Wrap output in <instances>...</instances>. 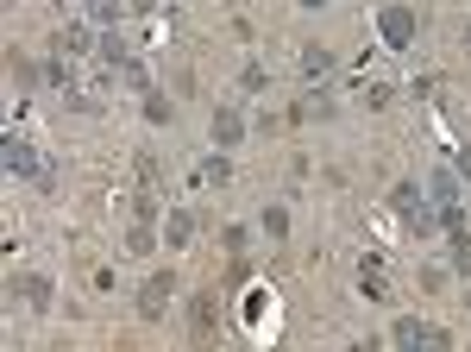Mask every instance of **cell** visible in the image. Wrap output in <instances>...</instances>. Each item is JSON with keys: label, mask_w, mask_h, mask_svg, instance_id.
<instances>
[{"label": "cell", "mask_w": 471, "mask_h": 352, "mask_svg": "<svg viewBox=\"0 0 471 352\" xmlns=\"http://www.w3.org/2000/svg\"><path fill=\"white\" fill-rule=\"evenodd\" d=\"M6 302H25V309H51L57 302V283L44 271H13L6 277Z\"/></svg>", "instance_id": "obj_1"}, {"label": "cell", "mask_w": 471, "mask_h": 352, "mask_svg": "<svg viewBox=\"0 0 471 352\" xmlns=\"http://www.w3.org/2000/svg\"><path fill=\"white\" fill-rule=\"evenodd\" d=\"M170 296H176V271H151V277L138 283V321H164Z\"/></svg>", "instance_id": "obj_2"}, {"label": "cell", "mask_w": 471, "mask_h": 352, "mask_svg": "<svg viewBox=\"0 0 471 352\" xmlns=\"http://www.w3.org/2000/svg\"><path fill=\"white\" fill-rule=\"evenodd\" d=\"M377 38H383L390 51H409V44H415V6H383V13H377Z\"/></svg>", "instance_id": "obj_3"}, {"label": "cell", "mask_w": 471, "mask_h": 352, "mask_svg": "<svg viewBox=\"0 0 471 352\" xmlns=\"http://www.w3.org/2000/svg\"><path fill=\"white\" fill-rule=\"evenodd\" d=\"M0 170H6L13 183L38 176V145H25V138H6V145H0Z\"/></svg>", "instance_id": "obj_4"}, {"label": "cell", "mask_w": 471, "mask_h": 352, "mask_svg": "<svg viewBox=\"0 0 471 352\" xmlns=\"http://www.w3.org/2000/svg\"><path fill=\"white\" fill-rule=\"evenodd\" d=\"M208 132H214V145H221V151H233L239 138H245V114H239L233 101H221V108L208 114Z\"/></svg>", "instance_id": "obj_5"}, {"label": "cell", "mask_w": 471, "mask_h": 352, "mask_svg": "<svg viewBox=\"0 0 471 352\" xmlns=\"http://www.w3.org/2000/svg\"><path fill=\"white\" fill-rule=\"evenodd\" d=\"M214 321H221V290H195V302H189V334L208 340Z\"/></svg>", "instance_id": "obj_6"}, {"label": "cell", "mask_w": 471, "mask_h": 352, "mask_svg": "<svg viewBox=\"0 0 471 352\" xmlns=\"http://www.w3.org/2000/svg\"><path fill=\"white\" fill-rule=\"evenodd\" d=\"M239 315H245V334H251V340H264V315H277V296H270V290H251Z\"/></svg>", "instance_id": "obj_7"}, {"label": "cell", "mask_w": 471, "mask_h": 352, "mask_svg": "<svg viewBox=\"0 0 471 352\" xmlns=\"http://www.w3.org/2000/svg\"><path fill=\"white\" fill-rule=\"evenodd\" d=\"M95 57H101L108 70H126V63H132V44L119 38V25H108V32H95Z\"/></svg>", "instance_id": "obj_8"}, {"label": "cell", "mask_w": 471, "mask_h": 352, "mask_svg": "<svg viewBox=\"0 0 471 352\" xmlns=\"http://www.w3.org/2000/svg\"><path fill=\"white\" fill-rule=\"evenodd\" d=\"M6 82H13L19 95H25V89H38V63H32L19 44H6Z\"/></svg>", "instance_id": "obj_9"}, {"label": "cell", "mask_w": 471, "mask_h": 352, "mask_svg": "<svg viewBox=\"0 0 471 352\" xmlns=\"http://www.w3.org/2000/svg\"><path fill=\"white\" fill-rule=\"evenodd\" d=\"M189 239H195V214H189V208H170V214H164V245L183 252Z\"/></svg>", "instance_id": "obj_10"}, {"label": "cell", "mask_w": 471, "mask_h": 352, "mask_svg": "<svg viewBox=\"0 0 471 352\" xmlns=\"http://www.w3.org/2000/svg\"><path fill=\"white\" fill-rule=\"evenodd\" d=\"M459 195H466V183H459L453 170H434V176H428V202H434V208H453Z\"/></svg>", "instance_id": "obj_11"}, {"label": "cell", "mask_w": 471, "mask_h": 352, "mask_svg": "<svg viewBox=\"0 0 471 352\" xmlns=\"http://www.w3.org/2000/svg\"><path fill=\"white\" fill-rule=\"evenodd\" d=\"M302 76H308V82H327V76H334V51H327V44H302Z\"/></svg>", "instance_id": "obj_12"}, {"label": "cell", "mask_w": 471, "mask_h": 352, "mask_svg": "<svg viewBox=\"0 0 471 352\" xmlns=\"http://www.w3.org/2000/svg\"><path fill=\"white\" fill-rule=\"evenodd\" d=\"M340 114V108H334V95H327V89H308V95H302V108H296V119H334Z\"/></svg>", "instance_id": "obj_13"}, {"label": "cell", "mask_w": 471, "mask_h": 352, "mask_svg": "<svg viewBox=\"0 0 471 352\" xmlns=\"http://www.w3.org/2000/svg\"><path fill=\"white\" fill-rule=\"evenodd\" d=\"M51 51H63V57H89V25H63V32L51 38Z\"/></svg>", "instance_id": "obj_14"}, {"label": "cell", "mask_w": 471, "mask_h": 352, "mask_svg": "<svg viewBox=\"0 0 471 352\" xmlns=\"http://www.w3.org/2000/svg\"><path fill=\"white\" fill-rule=\"evenodd\" d=\"M390 208H396V214H402V221H409V214H415V208H421V183H415V176H402V183H396V189H390Z\"/></svg>", "instance_id": "obj_15"}, {"label": "cell", "mask_w": 471, "mask_h": 352, "mask_svg": "<svg viewBox=\"0 0 471 352\" xmlns=\"http://www.w3.org/2000/svg\"><path fill=\"white\" fill-rule=\"evenodd\" d=\"M358 290H364L371 302H383V296H390V283H383V264H377V258H364V264H358Z\"/></svg>", "instance_id": "obj_16"}, {"label": "cell", "mask_w": 471, "mask_h": 352, "mask_svg": "<svg viewBox=\"0 0 471 352\" xmlns=\"http://www.w3.org/2000/svg\"><path fill=\"white\" fill-rule=\"evenodd\" d=\"M258 233H264V239H289V208H283V202H270V208L258 214Z\"/></svg>", "instance_id": "obj_17"}, {"label": "cell", "mask_w": 471, "mask_h": 352, "mask_svg": "<svg viewBox=\"0 0 471 352\" xmlns=\"http://www.w3.org/2000/svg\"><path fill=\"white\" fill-rule=\"evenodd\" d=\"M145 119H151V126H170V119H176V101H170L164 89H145Z\"/></svg>", "instance_id": "obj_18"}, {"label": "cell", "mask_w": 471, "mask_h": 352, "mask_svg": "<svg viewBox=\"0 0 471 352\" xmlns=\"http://www.w3.org/2000/svg\"><path fill=\"white\" fill-rule=\"evenodd\" d=\"M390 340H396V347H421V340H428V321H421V315H402V321L390 328Z\"/></svg>", "instance_id": "obj_19"}, {"label": "cell", "mask_w": 471, "mask_h": 352, "mask_svg": "<svg viewBox=\"0 0 471 352\" xmlns=\"http://www.w3.org/2000/svg\"><path fill=\"white\" fill-rule=\"evenodd\" d=\"M447 264H453V277H471V233L466 227L453 233V245H447Z\"/></svg>", "instance_id": "obj_20"}, {"label": "cell", "mask_w": 471, "mask_h": 352, "mask_svg": "<svg viewBox=\"0 0 471 352\" xmlns=\"http://www.w3.org/2000/svg\"><path fill=\"white\" fill-rule=\"evenodd\" d=\"M89 19H95V32H108L126 19V0H89Z\"/></svg>", "instance_id": "obj_21"}, {"label": "cell", "mask_w": 471, "mask_h": 352, "mask_svg": "<svg viewBox=\"0 0 471 352\" xmlns=\"http://www.w3.org/2000/svg\"><path fill=\"white\" fill-rule=\"evenodd\" d=\"M157 239H164V227H157V221H132V233H126V252H151Z\"/></svg>", "instance_id": "obj_22"}, {"label": "cell", "mask_w": 471, "mask_h": 352, "mask_svg": "<svg viewBox=\"0 0 471 352\" xmlns=\"http://www.w3.org/2000/svg\"><path fill=\"white\" fill-rule=\"evenodd\" d=\"M202 183H214V189H227V183H233V164H227L221 151H214V157H202Z\"/></svg>", "instance_id": "obj_23"}, {"label": "cell", "mask_w": 471, "mask_h": 352, "mask_svg": "<svg viewBox=\"0 0 471 352\" xmlns=\"http://www.w3.org/2000/svg\"><path fill=\"white\" fill-rule=\"evenodd\" d=\"M239 82H245V95H264V89H270V76H264V63H245V70H239Z\"/></svg>", "instance_id": "obj_24"}, {"label": "cell", "mask_w": 471, "mask_h": 352, "mask_svg": "<svg viewBox=\"0 0 471 352\" xmlns=\"http://www.w3.org/2000/svg\"><path fill=\"white\" fill-rule=\"evenodd\" d=\"M221 245H227L233 258H245V245H251V233H245V227H227V233H221Z\"/></svg>", "instance_id": "obj_25"}, {"label": "cell", "mask_w": 471, "mask_h": 352, "mask_svg": "<svg viewBox=\"0 0 471 352\" xmlns=\"http://www.w3.org/2000/svg\"><path fill=\"white\" fill-rule=\"evenodd\" d=\"M453 176H459V183H471V145H459V151H453Z\"/></svg>", "instance_id": "obj_26"}, {"label": "cell", "mask_w": 471, "mask_h": 352, "mask_svg": "<svg viewBox=\"0 0 471 352\" xmlns=\"http://www.w3.org/2000/svg\"><path fill=\"white\" fill-rule=\"evenodd\" d=\"M296 6H308V13H315V6H327V0H296Z\"/></svg>", "instance_id": "obj_27"}, {"label": "cell", "mask_w": 471, "mask_h": 352, "mask_svg": "<svg viewBox=\"0 0 471 352\" xmlns=\"http://www.w3.org/2000/svg\"><path fill=\"white\" fill-rule=\"evenodd\" d=\"M138 6H170V0H138Z\"/></svg>", "instance_id": "obj_28"}, {"label": "cell", "mask_w": 471, "mask_h": 352, "mask_svg": "<svg viewBox=\"0 0 471 352\" xmlns=\"http://www.w3.org/2000/svg\"><path fill=\"white\" fill-rule=\"evenodd\" d=\"M466 44H471V25H466Z\"/></svg>", "instance_id": "obj_29"}]
</instances>
